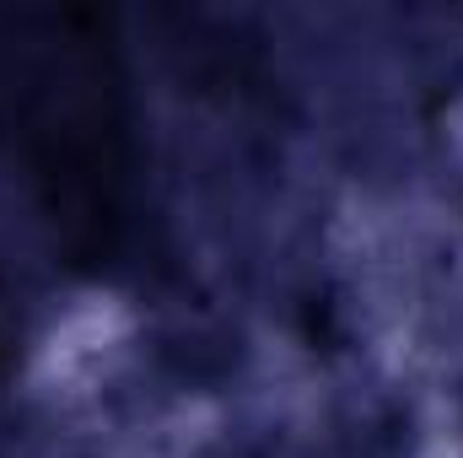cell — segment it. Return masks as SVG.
<instances>
[{
	"instance_id": "1",
	"label": "cell",
	"mask_w": 463,
	"mask_h": 458,
	"mask_svg": "<svg viewBox=\"0 0 463 458\" xmlns=\"http://www.w3.org/2000/svg\"><path fill=\"white\" fill-rule=\"evenodd\" d=\"M0 129L81 259L114 248L124 124L98 43H0Z\"/></svg>"
}]
</instances>
